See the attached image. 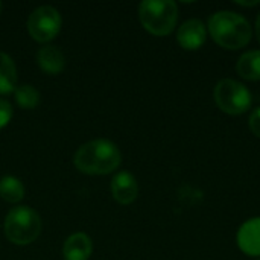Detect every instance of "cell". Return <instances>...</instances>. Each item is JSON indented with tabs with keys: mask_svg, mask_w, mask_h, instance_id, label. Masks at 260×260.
<instances>
[{
	"mask_svg": "<svg viewBox=\"0 0 260 260\" xmlns=\"http://www.w3.org/2000/svg\"><path fill=\"white\" fill-rule=\"evenodd\" d=\"M122 154L119 148L105 139L91 140L79 146L75 154L73 163L82 174L105 175L120 166Z\"/></svg>",
	"mask_w": 260,
	"mask_h": 260,
	"instance_id": "cell-1",
	"label": "cell"
},
{
	"mask_svg": "<svg viewBox=\"0 0 260 260\" xmlns=\"http://www.w3.org/2000/svg\"><path fill=\"white\" fill-rule=\"evenodd\" d=\"M209 32L216 44L229 50L245 47L251 40L248 20L233 11H219L209 18Z\"/></svg>",
	"mask_w": 260,
	"mask_h": 260,
	"instance_id": "cell-2",
	"label": "cell"
},
{
	"mask_svg": "<svg viewBox=\"0 0 260 260\" xmlns=\"http://www.w3.org/2000/svg\"><path fill=\"white\" fill-rule=\"evenodd\" d=\"M143 27L157 37L169 35L178 20V6L172 0H145L139 6Z\"/></svg>",
	"mask_w": 260,
	"mask_h": 260,
	"instance_id": "cell-3",
	"label": "cell"
},
{
	"mask_svg": "<svg viewBox=\"0 0 260 260\" xmlns=\"http://www.w3.org/2000/svg\"><path fill=\"white\" fill-rule=\"evenodd\" d=\"M41 232V221L30 207H14L5 219V235L15 245L32 244Z\"/></svg>",
	"mask_w": 260,
	"mask_h": 260,
	"instance_id": "cell-4",
	"label": "cell"
},
{
	"mask_svg": "<svg viewBox=\"0 0 260 260\" xmlns=\"http://www.w3.org/2000/svg\"><path fill=\"white\" fill-rule=\"evenodd\" d=\"M216 105L227 114H244L251 105V93L235 79H221L213 91Z\"/></svg>",
	"mask_w": 260,
	"mask_h": 260,
	"instance_id": "cell-5",
	"label": "cell"
},
{
	"mask_svg": "<svg viewBox=\"0 0 260 260\" xmlns=\"http://www.w3.org/2000/svg\"><path fill=\"white\" fill-rule=\"evenodd\" d=\"M61 29V15L52 6H40L37 8L29 20H27V30L35 41L47 43L56 37Z\"/></svg>",
	"mask_w": 260,
	"mask_h": 260,
	"instance_id": "cell-6",
	"label": "cell"
},
{
	"mask_svg": "<svg viewBox=\"0 0 260 260\" xmlns=\"http://www.w3.org/2000/svg\"><path fill=\"white\" fill-rule=\"evenodd\" d=\"M206 37H207V29H206L204 23L197 18L184 21L177 32L178 44L186 50L200 49L204 44Z\"/></svg>",
	"mask_w": 260,
	"mask_h": 260,
	"instance_id": "cell-7",
	"label": "cell"
},
{
	"mask_svg": "<svg viewBox=\"0 0 260 260\" xmlns=\"http://www.w3.org/2000/svg\"><path fill=\"white\" fill-rule=\"evenodd\" d=\"M238 245L242 253L260 257V218H253L242 224L238 232Z\"/></svg>",
	"mask_w": 260,
	"mask_h": 260,
	"instance_id": "cell-8",
	"label": "cell"
},
{
	"mask_svg": "<svg viewBox=\"0 0 260 260\" xmlns=\"http://www.w3.org/2000/svg\"><path fill=\"white\" fill-rule=\"evenodd\" d=\"M111 193L119 204H131L139 193V186L136 178L129 172H119L111 181Z\"/></svg>",
	"mask_w": 260,
	"mask_h": 260,
	"instance_id": "cell-9",
	"label": "cell"
},
{
	"mask_svg": "<svg viewBox=\"0 0 260 260\" xmlns=\"http://www.w3.org/2000/svg\"><path fill=\"white\" fill-rule=\"evenodd\" d=\"M93 251L91 239L84 233L72 235L62 247V256L66 260H88Z\"/></svg>",
	"mask_w": 260,
	"mask_h": 260,
	"instance_id": "cell-10",
	"label": "cell"
},
{
	"mask_svg": "<svg viewBox=\"0 0 260 260\" xmlns=\"http://www.w3.org/2000/svg\"><path fill=\"white\" fill-rule=\"evenodd\" d=\"M37 62L38 66L50 73V75H56L64 69L66 59L62 52L55 47V46H43L38 52H37Z\"/></svg>",
	"mask_w": 260,
	"mask_h": 260,
	"instance_id": "cell-11",
	"label": "cell"
},
{
	"mask_svg": "<svg viewBox=\"0 0 260 260\" xmlns=\"http://www.w3.org/2000/svg\"><path fill=\"white\" fill-rule=\"evenodd\" d=\"M236 70L239 76L248 81H260V50H250L245 52L238 64Z\"/></svg>",
	"mask_w": 260,
	"mask_h": 260,
	"instance_id": "cell-12",
	"label": "cell"
},
{
	"mask_svg": "<svg viewBox=\"0 0 260 260\" xmlns=\"http://www.w3.org/2000/svg\"><path fill=\"white\" fill-rule=\"evenodd\" d=\"M17 69L11 56L0 52V94H8L15 90Z\"/></svg>",
	"mask_w": 260,
	"mask_h": 260,
	"instance_id": "cell-13",
	"label": "cell"
},
{
	"mask_svg": "<svg viewBox=\"0 0 260 260\" xmlns=\"http://www.w3.org/2000/svg\"><path fill=\"white\" fill-rule=\"evenodd\" d=\"M0 197L8 203H18L24 197V187L15 177H3L0 180Z\"/></svg>",
	"mask_w": 260,
	"mask_h": 260,
	"instance_id": "cell-14",
	"label": "cell"
},
{
	"mask_svg": "<svg viewBox=\"0 0 260 260\" xmlns=\"http://www.w3.org/2000/svg\"><path fill=\"white\" fill-rule=\"evenodd\" d=\"M14 96H15L17 104L21 108H27V110L35 108L40 102V93L30 84H23V85L15 87Z\"/></svg>",
	"mask_w": 260,
	"mask_h": 260,
	"instance_id": "cell-15",
	"label": "cell"
},
{
	"mask_svg": "<svg viewBox=\"0 0 260 260\" xmlns=\"http://www.w3.org/2000/svg\"><path fill=\"white\" fill-rule=\"evenodd\" d=\"M11 117H12V108L9 102L5 99H0V128L6 126Z\"/></svg>",
	"mask_w": 260,
	"mask_h": 260,
	"instance_id": "cell-16",
	"label": "cell"
},
{
	"mask_svg": "<svg viewBox=\"0 0 260 260\" xmlns=\"http://www.w3.org/2000/svg\"><path fill=\"white\" fill-rule=\"evenodd\" d=\"M248 126L251 129V133L259 137L260 139V107L256 108L251 114H250V119H248Z\"/></svg>",
	"mask_w": 260,
	"mask_h": 260,
	"instance_id": "cell-17",
	"label": "cell"
},
{
	"mask_svg": "<svg viewBox=\"0 0 260 260\" xmlns=\"http://www.w3.org/2000/svg\"><path fill=\"white\" fill-rule=\"evenodd\" d=\"M260 0H254V2H242V0H236V5H241V6H256L259 5Z\"/></svg>",
	"mask_w": 260,
	"mask_h": 260,
	"instance_id": "cell-18",
	"label": "cell"
},
{
	"mask_svg": "<svg viewBox=\"0 0 260 260\" xmlns=\"http://www.w3.org/2000/svg\"><path fill=\"white\" fill-rule=\"evenodd\" d=\"M256 35H257V40H259L260 43V14L259 17H257V20H256Z\"/></svg>",
	"mask_w": 260,
	"mask_h": 260,
	"instance_id": "cell-19",
	"label": "cell"
},
{
	"mask_svg": "<svg viewBox=\"0 0 260 260\" xmlns=\"http://www.w3.org/2000/svg\"><path fill=\"white\" fill-rule=\"evenodd\" d=\"M0 11H2V3H0Z\"/></svg>",
	"mask_w": 260,
	"mask_h": 260,
	"instance_id": "cell-20",
	"label": "cell"
},
{
	"mask_svg": "<svg viewBox=\"0 0 260 260\" xmlns=\"http://www.w3.org/2000/svg\"><path fill=\"white\" fill-rule=\"evenodd\" d=\"M256 260H260V257H259V259H256Z\"/></svg>",
	"mask_w": 260,
	"mask_h": 260,
	"instance_id": "cell-21",
	"label": "cell"
}]
</instances>
